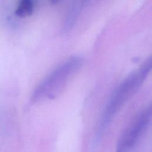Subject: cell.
I'll return each instance as SVG.
<instances>
[{"label": "cell", "instance_id": "obj_1", "mask_svg": "<svg viewBox=\"0 0 152 152\" xmlns=\"http://www.w3.org/2000/svg\"><path fill=\"white\" fill-rule=\"evenodd\" d=\"M152 65L151 58L147 59L140 68L129 74L119 85L110 97L104 111L100 128L103 129L124 104L136 93L148 75Z\"/></svg>", "mask_w": 152, "mask_h": 152}, {"label": "cell", "instance_id": "obj_2", "mask_svg": "<svg viewBox=\"0 0 152 152\" xmlns=\"http://www.w3.org/2000/svg\"><path fill=\"white\" fill-rule=\"evenodd\" d=\"M83 62L82 58L74 56L58 66L36 88L31 97L32 101L42 102L58 96L80 69Z\"/></svg>", "mask_w": 152, "mask_h": 152}, {"label": "cell", "instance_id": "obj_3", "mask_svg": "<svg viewBox=\"0 0 152 152\" xmlns=\"http://www.w3.org/2000/svg\"><path fill=\"white\" fill-rule=\"evenodd\" d=\"M151 118V107L148 106L140 112L118 140L116 152H129L137 143Z\"/></svg>", "mask_w": 152, "mask_h": 152}, {"label": "cell", "instance_id": "obj_4", "mask_svg": "<svg viewBox=\"0 0 152 152\" xmlns=\"http://www.w3.org/2000/svg\"><path fill=\"white\" fill-rule=\"evenodd\" d=\"M34 10L33 0H20L15 10L17 16L23 18L31 15Z\"/></svg>", "mask_w": 152, "mask_h": 152}, {"label": "cell", "instance_id": "obj_5", "mask_svg": "<svg viewBox=\"0 0 152 152\" xmlns=\"http://www.w3.org/2000/svg\"><path fill=\"white\" fill-rule=\"evenodd\" d=\"M78 15V8L76 5H73L72 7L69 11L66 18L63 26V31L66 33L69 32L74 25L75 24V20Z\"/></svg>", "mask_w": 152, "mask_h": 152}, {"label": "cell", "instance_id": "obj_6", "mask_svg": "<svg viewBox=\"0 0 152 152\" xmlns=\"http://www.w3.org/2000/svg\"><path fill=\"white\" fill-rule=\"evenodd\" d=\"M59 1L60 0H50V3L52 5H55V4H58Z\"/></svg>", "mask_w": 152, "mask_h": 152}, {"label": "cell", "instance_id": "obj_7", "mask_svg": "<svg viewBox=\"0 0 152 152\" xmlns=\"http://www.w3.org/2000/svg\"><path fill=\"white\" fill-rule=\"evenodd\" d=\"M90 1V0H83V4H84V5L87 4V3H88V2H89Z\"/></svg>", "mask_w": 152, "mask_h": 152}]
</instances>
